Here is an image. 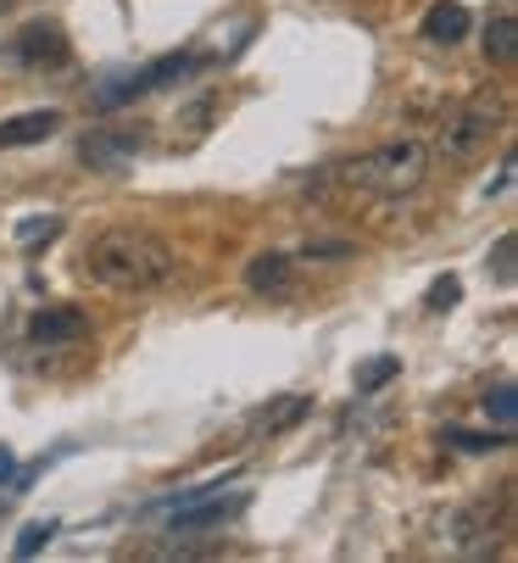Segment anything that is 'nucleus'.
Returning a JSON list of instances; mask_svg holds the SVG:
<instances>
[{
  "mask_svg": "<svg viewBox=\"0 0 518 563\" xmlns=\"http://www.w3.org/2000/svg\"><path fill=\"white\" fill-rule=\"evenodd\" d=\"M301 257L307 263H340V257H352V246H340V240H307Z\"/></svg>",
  "mask_w": 518,
  "mask_h": 563,
  "instance_id": "obj_20",
  "label": "nucleus"
},
{
  "mask_svg": "<svg viewBox=\"0 0 518 563\" xmlns=\"http://www.w3.org/2000/svg\"><path fill=\"white\" fill-rule=\"evenodd\" d=\"M56 234H62V218H56V212H34V218L18 223V246H23V252H40V246H51Z\"/></svg>",
  "mask_w": 518,
  "mask_h": 563,
  "instance_id": "obj_13",
  "label": "nucleus"
},
{
  "mask_svg": "<svg viewBox=\"0 0 518 563\" xmlns=\"http://www.w3.org/2000/svg\"><path fill=\"white\" fill-rule=\"evenodd\" d=\"M447 441L458 446V452H502V446H513V435L507 430H491V435H474V430H447Z\"/></svg>",
  "mask_w": 518,
  "mask_h": 563,
  "instance_id": "obj_17",
  "label": "nucleus"
},
{
  "mask_svg": "<svg viewBox=\"0 0 518 563\" xmlns=\"http://www.w3.org/2000/svg\"><path fill=\"white\" fill-rule=\"evenodd\" d=\"M7 7H12V0H0V12H7Z\"/></svg>",
  "mask_w": 518,
  "mask_h": 563,
  "instance_id": "obj_24",
  "label": "nucleus"
},
{
  "mask_svg": "<svg viewBox=\"0 0 518 563\" xmlns=\"http://www.w3.org/2000/svg\"><path fill=\"white\" fill-rule=\"evenodd\" d=\"M84 335H90V318L78 307H40L29 318V341H40V346H67V341H84Z\"/></svg>",
  "mask_w": 518,
  "mask_h": 563,
  "instance_id": "obj_8",
  "label": "nucleus"
},
{
  "mask_svg": "<svg viewBox=\"0 0 518 563\" xmlns=\"http://www.w3.org/2000/svg\"><path fill=\"white\" fill-rule=\"evenodd\" d=\"M301 413H307V396H279V408H274V413H268V408L256 413V430H268V435H274V430H290Z\"/></svg>",
  "mask_w": 518,
  "mask_h": 563,
  "instance_id": "obj_15",
  "label": "nucleus"
},
{
  "mask_svg": "<svg viewBox=\"0 0 518 563\" xmlns=\"http://www.w3.org/2000/svg\"><path fill=\"white\" fill-rule=\"evenodd\" d=\"M78 156L90 168H101V174H118V168H129L140 156V129H96V134L78 140Z\"/></svg>",
  "mask_w": 518,
  "mask_h": 563,
  "instance_id": "obj_7",
  "label": "nucleus"
},
{
  "mask_svg": "<svg viewBox=\"0 0 518 563\" xmlns=\"http://www.w3.org/2000/svg\"><path fill=\"white\" fill-rule=\"evenodd\" d=\"M51 536H56V519H34V525H23V536H18V547H12V552H18V558H34Z\"/></svg>",
  "mask_w": 518,
  "mask_h": 563,
  "instance_id": "obj_19",
  "label": "nucleus"
},
{
  "mask_svg": "<svg viewBox=\"0 0 518 563\" xmlns=\"http://www.w3.org/2000/svg\"><path fill=\"white\" fill-rule=\"evenodd\" d=\"M290 279H296V268H290L285 252H263V257L245 263V285L256 296H290Z\"/></svg>",
  "mask_w": 518,
  "mask_h": 563,
  "instance_id": "obj_10",
  "label": "nucleus"
},
{
  "mask_svg": "<svg viewBox=\"0 0 518 563\" xmlns=\"http://www.w3.org/2000/svg\"><path fill=\"white\" fill-rule=\"evenodd\" d=\"M67 62V34L51 18L23 23L7 45H0V67H62Z\"/></svg>",
  "mask_w": 518,
  "mask_h": 563,
  "instance_id": "obj_4",
  "label": "nucleus"
},
{
  "mask_svg": "<svg viewBox=\"0 0 518 563\" xmlns=\"http://www.w3.org/2000/svg\"><path fill=\"white\" fill-rule=\"evenodd\" d=\"M507 185H513V156H507V163H502V174H496V179L485 185V196H502Z\"/></svg>",
  "mask_w": 518,
  "mask_h": 563,
  "instance_id": "obj_23",
  "label": "nucleus"
},
{
  "mask_svg": "<svg viewBox=\"0 0 518 563\" xmlns=\"http://www.w3.org/2000/svg\"><path fill=\"white\" fill-rule=\"evenodd\" d=\"M12 479H18V452L0 441V486H12Z\"/></svg>",
  "mask_w": 518,
  "mask_h": 563,
  "instance_id": "obj_22",
  "label": "nucleus"
},
{
  "mask_svg": "<svg viewBox=\"0 0 518 563\" xmlns=\"http://www.w3.org/2000/svg\"><path fill=\"white\" fill-rule=\"evenodd\" d=\"M485 56H491L496 67H513V56H518V18H513V7H502V12L485 23Z\"/></svg>",
  "mask_w": 518,
  "mask_h": 563,
  "instance_id": "obj_12",
  "label": "nucleus"
},
{
  "mask_svg": "<svg viewBox=\"0 0 518 563\" xmlns=\"http://www.w3.org/2000/svg\"><path fill=\"white\" fill-rule=\"evenodd\" d=\"M196 67H201V56H196V51H173V56H156V62H145L140 73H118V78H107V90L96 96V107H101V112L134 107V101H145V96H156V90L185 85V78H190Z\"/></svg>",
  "mask_w": 518,
  "mask_h": 563,
  "instance_id": "obj_3",
  "label": "nucleus"
},
{
  "mask_svg": "<svg viewBox=\"0 0 518 563\" xmlns=\"http://www.w3.org/2000/svg\"><path fill=\"white\" fill-rule=\"evenodd\" d=\"M491 129H496V107H491V101H469V107H458L452 123H447V134H441V156L463 163V156H474V151L491 140Z\"/></svg>",
  "mask_w": 518,
  "mask_h": 563,
  "instance_id": "obj_5",
  "label": "nucleus"
},
{
  "mask_svg": "<svg viewBox=\"0 0 518 563\" xmlns=\"http://www.w3.org/2000/svg\"><path fill=\"white\" fill-rule=\"evenodd\" d=\"M423 174H429V151H423V140H407V134L352 156V163L340 168L345 185L368 190V196H407V190L423 185Z\"/></svg>",
  "mask_w": 518,
  "mask_h": 563,
  "instance_id": "obj_2",
  "label": "nucleus"
},
{
  "mask_svg": "<svg viewBox=\"0 0 518 563\" xmlns=\"http://www.w3.org/2000/svg\"><path fill=\"white\" fill-rule=\"evenodd\" d=\"M491 274H496V285H513V234H502L496 240V252H491V263H485Z\"/></svg>",
  "mask_w": 518,
  "mask_h": 563,
  "instance_id": "obj_21",
  "label": "nucleus"
},
{
  "mask_svg": "<svg viewBox=\"0 0 518 563\" xmlns=\"http://www.w3.org/2000/svg\"><path fill=\"white\" fill-rule=\"evenodd\" d=\"M62 129V112L56 107H40V112H18L0 123V151H23V145H40Z\"/></svg>",
  "mask_w": 518,
  "mask_h": 563,
  "instance_id": "obj_9",
  "label": "nucleus"
},
{
  "mask_svg": "<svg viewBox=\"0 0 518 563\" xmlns=\"http://www.w3.org/2000/svg\"><path fill=\"white\" fill-rule=\"evenodd\" d=\"M458 296H463V279H458V274H441L436 285H429L423 307H429V312H447V307H458Z\"/></svg>",
  "mask_w": 518,
  "mask_h": 563,
  "instance_id": "obj_18",
  "label": "nucleus"
},
{
  "mask_svg": "<svg viewBox=\"0 0 518 563\" xmlns=\"http://www.w3.org/2000/svg\"><path fill=\"white\" fill-rule=\"evenodd\" d=\"M469 34V7L463 0H436V7L423 12V40L429 45H458Z\"/></svg>",
  "mask_w": 518,
  "mask_h": 563,
  "instance_id": "obj_11",
  "label": "nucleus"
},
{
  "mask_svg": "<svg viewBox=\"0 0 518 563\" xmlns=\"http://www.w3.org/2000/svg\"><path fill=\"white\" fill-rule=\"evenodd\" d=\"M401 374V357H374V363H363L357 368V396H374L379 385H390Z\"/></svg>",
  "mask_w": 518,
  "mask_h": 563,
  "instance_id": "obj_16",
  "label": "nucleus"
},
{
  "mask_svg": "<svg viewBox=\"0 0 518 563\" xmlns=\"http://www.w3.org/2000/svg\"><path fill=\"white\" fill-rule=\"evenodd\" d=\"M78 268L84 279H96L101 290H118V296H151V290H167L173 274H179V257L162 234L151 229H101L90 246L78 252Z\"/></svg>",
  "mask_w": 518,
  "mask_h": 563,
  "instance_id": "obj_1",
  "label": "nucleus"
},
{
  "mask_svg": "<svg viewBox=\"0 0 518 563\" xmlns=\"http://www.w3.org/2000/svg\"><path fill=\"white\" fill-rule=\"evenodd\" d=\"M485 419H496V430L513 435V419H518V390H513V379H502V385L485 396Z\"/></svg>",
  "mask_w": 518,
  "mask_h": 563,
  "instance_id": "obj_14",
  "label": "nucleus"
},
{
  "mask_svg": "<svg viewBox=\"0 0 518 563\" xmlns=\"http://www.w3.org/2000/svg\"><path fill=\"white\" fill-rule=\"evenodd\" d=\"M245 508V492H218V497H201V503H185V508H167V536H201V530H223L234 514Z\"/></svg>",
  "mask_w": 518,
  "mask_h": 563,
  "instance_id": "obj_6",
  "label": "nucleus"
}]
</instances>
